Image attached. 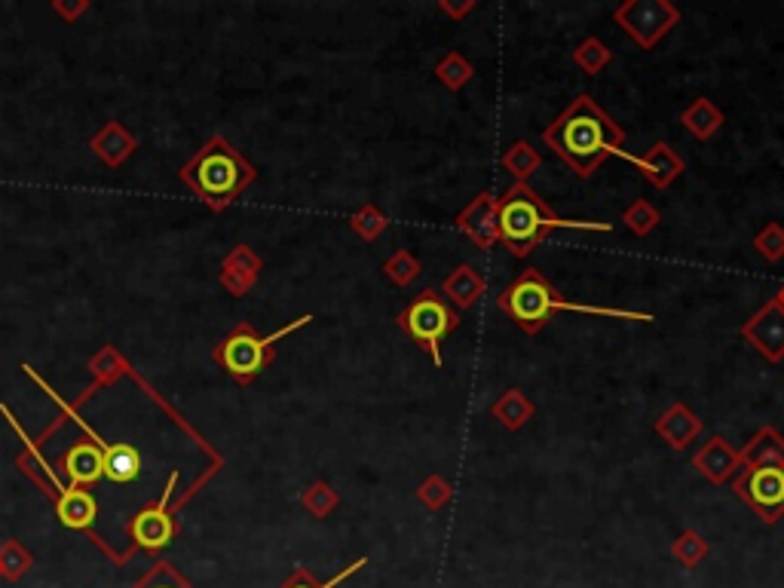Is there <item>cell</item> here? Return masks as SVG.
Returning <instances> with one entry per match:
<instances>
[{
    "mask_svg": "<svg viewBox=\"0 0 784 588\" xmlns=\"http://www.w3.org/2000/svg\"><path fill=\"white\" fill-rule=\"evenodd\" d=\"M622 221H625V227H629L634 236H649L659 224H662V215H659V209L653 205L649 200L644 197H637V200H631L625 209H622Z\"/></svg>",
    "mask_w": 784,
    "mask_h": 588,
    "instance_id": "cell-27",
    "label": "cell"
},
{
    "mask_svg": "<svg viewBox=\"0 0 784 588\" xmlns=\"http://www.w3.org/2000/svg\"><path fill=\"white\" fill-rule=\"evenodd\" d=\"M543 145L558 153L577 178L589 182L610 157L625 153V129L589 92H580L543 129Z\"/></svg>",
    "mask_w": 784,
    "mask_h": 588,
    "instance_id": "cell-1",
    "label": "cell"
},
{
    "mask_svg": "<svg viewBox=\"0 0 784 588\" xmlns=\"http://www.w3.org/2000/svg\"><path fill=\"white\" fill-rule=\"evenodd\" d=\"M439 291H442L444 301L460 313V310H472V306L484 298L488 279H484L472 264H460V267H454L447 276H444V283Z\"/></svg>",
    "mask_w": 784,
    "mask_h": 588,
    "instance_id": "cell-17",
    "label": "cell"
},
{
    "mask_svg": "<svg viewBox=\"0 0 784 588\" xmlns=\"http://www.w3.org/2000/svg\"><path fill=\"white\" fill-rule=\"evenodd\" d=\"M772 301L779 303V306H782V310H784V286L779 288V295H775V298H772Z\"/></svg>",
    "mask_w": 784,
    "mask_h": 588,
    "instance_id": "cell-36",
    "label": "cell"
},
{
    "mask_svg": "<svg viewBox=\"0 0 784 588\" xmlns=\"http://www.w3.org/2000/svg\"><path fill=\"white\" fill-rule=\"evenodd\" d=\"M457 230H460L469 242H476L478 249H494L500 246V197L491 190H481L478 197L457 215Z\"/></svg>",
    "mask_w": 784,
    "mask_h": 588,
    "instance_id": "cell-11",
    "label": "cell"
},
{
    "mask_svg": "<svg viewBox=\"0 0 784 588\" xmlns=\"http://www.w3.org/2000/svg\"><path fill=\"white\" fill-rule=\"evenodd\" d=\"M622 160L637 168V172L644 175V182H649V185L656 187V190H668V187L674 185L683 172H686L683 157L674 151L668 141H656V145H649V151L641 153V157H634V153L625 151L622 153Z\"/></svg>",
    "mask_w": 784,
    "mask_h": 588,
    "instance_id": "cell-13",
    "label": "cell"
},
{
    "mask_svg": "<svg viewBox=\"0 0 784 588\" xmlns=\"http://www.w3.org/2000/svg\"><path fill=\"white\" fill-rule=\"evenodd\" d=\"M395 325H399V331H405L432 359L435 368H442V343L460 328V313L444 301L439 288H423L395 316Z\"/></svg>",
    "mask_w": 784,
    "mask_h": 588,
    "instance_id": "cell-4",
    "label": "cell"
},
{
    "mask_svg": "<svg viewBox=\"0 0 784 588\" xmlns=\"http://www.w3.org/2000/svg\"><path fill=\"white\" fill-rule=\"evenodd\" d=\"M653 429H656V436L662 438L671 451H686V448L701 436L705 423H701V417L690 404L674 402L656 417Z\"/></svg>",
    "mask_w": 784,
    "mask_h": 588,
    "instance_id": "cell-15",
    "label": "cell"
},
{
    "mask_svg": "<svg viewBox=\"0 0 784 588\" xmlns=\"http://www.w3.org/2000/svg\"><path fill=\"white\" fill-rule=\"evenodd\" d=\"M414 493H417V500H420L423 509H429V512H442L444 505L454 500V485H451L444 475H429V478L420 481V488L414 490Z\"/></svg>",
    "mask_w": 784,
    "mask_h": 588,
    "instance_id": "cell-28",
    "label": "cell"
},
{
    "mask_svg": "<svg viewBox=\"0 0 784 588\" xmlns=\"http://www.w3.org/2000/svg\"><path fill=\"white\" fill-rule=\"evenodd\" d=\"M25 374H31V377H35L37 384H40V387L47 389V396H50V399H55V402L62 404V411H68L71 417H74V421H77V423H80V426H84L86 438H89V441H92V448H99V454H102V460H104V475H108L111 481H117V485H126V481H136L138 472H141V456H138L136 448H129V445H108V441H104V438L96 436V433H92V429H89V426H86V423H84V417H77V414L71 411L68 404L62 402V399H59V396H55V392H52V389L47 387V384H43L40 377H37L35 371L28 368V365H25Z\"/></svg>",
    "mask_w": 784,
    "mask_h": 588,
    "instance_id": "cell-9",
    "label": "cell"
},
{
    "mask_svg": "<svg viewBox=\"0 0 784 588\" xmlns=\"http://www.w3.org/2000/svg\"><path fill=\"white\" fill-rule=\"evenodd\" d=\"M478 3L476 0H463V3H451V0H439V10H442L444 16L454 18V22H463V18L469 16L472 10H476Z\"/></svg>",
    "mask_w": 784,
    "mask_h": 588,
    "instance_id": "cell-35",
    "label": "cell"
},
{
    "mask_svg": "<svg viewBox=\"0 0 784 588\" xmlns=\"http://www.w3.org/2000/svg\"><path fill=\"white\" fill-rule=\"evenodd\" d=\"M383 276L390 279L392 286L408 288L423 276V264L417 261V254L410 252V249H395V252L383 261Z\"/></svg>",
    "mask_w": 784,
    "mask_h": 588,
    "instance_id": "cell-25",
    "label": "cell"
},
{
    "mask_svg": "<svg viewBox=\"0 0 784 588\" xmlns=\"http://www.w3.org/2000/svg\"><path fill=\"white\" fill-rule=\"evenodd\" d=\"M693 470L699 472L708 485H717V488H720L723 481H733L735 475H738L742 460H738V451H735L726 438L715 436L708 438L699 451L693 454Z\"/></svg>",
    "mask_w": 784,
    "mask_h": 588,
    "instance_id": "cell-14",
    "label": "cell"
},
{
    "mask_svg": "<svg viewBox=\"0 0 784 588\" xmlns=\"http://www.w3.org/2000/svg\"><path fill=\"white\" fill-rule=\"evenodd\" d=\"M570 59H573V65L580 67L582 74L597 77L604 67L614 65V50H610L600 37L589 34V37H582L580 43H577V50L570 52Z\"/></svg>",
    "mask_w": 784,
    "mask_h": 588,
    "instance_id": "cell-23",
    "label": "cell"
},
{
    "mask_svg": "<svg viewBox=\"0 0 784 588\" xmlns=\"http://www.w3.org/2000/svg\"><path fill=\"white\" fill-rule=\"evenodd\" d=\"M65 475H68L74 485H92V481H99L104 475V460L102 454H99V448L80 445V448L68 451V456H65Z\"/></svg>",
    "mask_w": 784,
    "mask_h": 588,
    "instance_id": "cell-22",
    "label": "cell"
},
{
    "mask_svg": "<svg viewBox=\"0 0 784 588\" xmlns=\"http://www.w3.org/2000/svg\"><path fill=\"white\" fill-rule=\"evenodd\" d=\"M136 588H193V586H190L181 573L172 571L169 564H160V567H154V571L148 573Z\"/></svg>",
    "mask_w": 784,
    "mask_h": 588,
    "instance_id": "cell-33",
    "label": "cell"
},
{
    "mask_svg": "<svg viewBox=\"0 0 784 588\" xmlns=\"http://www.w3.org/2000/svg\"><path fill=\"white\" fill-rule=\"evenodd\" d=\"M533 414H536V404L530 402L528 392L518 387L506 389L494 404H491V417H494L506 433H518V429H524L530 421H533Z\"/></svg>",
    "mask_w": 784,
    "mask_h": 588,
    "instance_id": "cell-20",
    "label": "cell"
},
{
    "mask_svg": "<svg viewBox=\"0 0 784 588\" xmlns=\"http://www.w3.org/2000/svg\"><path fill=\"white\" fill-rule=\"evenodd\" d=\"M432 74H435V80H439L444 89H451V92H460L463 86L476 77V67H472V62H469L463 52L451 50L447 55H442V59L435 62Z\"/></svg>",
    "mask_w": 784,
    "mask_h": 588,
    "instance_id": "cell-24",
    "label": "cell"
},
{
    "mask_svg": "<svg viewBox=\"0 0 784 588\" xmlns=\"http://www.w3.org/2000/svg\"><path fill=\"white\" fill-rule=\"evenodd\" d=\"M500 166L506 168L515 182L528 185L530 175H536V172L543 168V153L536 151L530 141L518 138V141H511L509 148H506V153L500 157Z\"/></svg>",
    "mask_w": 784,
    "mask_h": 588,
    "instance_id": "cell-21",
    "label": "cell"
},
{
    "mask_svg": "<svg viewBox=\"0 0 784 588\" xmlns=\"http://www.w3.org/2000/svg\"><path fill=\"white\" fill-rule=\"evenodd\" d=\"M552 230H589V234H610V221H573L555 215L546 200L530 185H515L500 197V242L515 258L533 254Z\"/></svg>",
    "mask_w": 784,
    "mask_h": 588,
    "instance_id": "cell-3",
    "label": "cell"
},
{
    "mask_svg": "<svg viewBox=\"0 0 784 588\" xmlns=\"http://www.w3.org/2000/svg\"><path fill=\"white\" fill-rule=\"evenodd\" d=\"M188 178L212 205H224L255 178V172L245 166L224 141H212L197 157V163L188 168Z\"/></svg>",
    "mask_w": 784,
    "mask_h": 588,
    "instance_id": "cell-5",
    "label": "cell"
},
{
    "mask_svg": "<svg viewBox=\"0 0 784 588\" xmlns=\"http://www.w3.org/2000/svg\"><path fill=\"white\" fill-rule=\"evenodd\" d=\"M496 306L503 316H509L528 337H536L558 313H582V316H600V320H625V322H656L653 313L641 310H619V306H595V303H573L561 298V291L548 283L536 267L521 270L503 295L496 298Z\"/></svg>",
    "mask_w": 784,
    "mask_h": 588,
    "instance_id": "cell-2",
    "label": "cell"
},
{
    "mask_svg": "<svg viewBox=\"0 0 784 588\" xmlns=\"http://www.w3.org/2000/svg\"><path fill=\"white\" fill-rule=\"evenodd\" d=\"M313 320V316H301V320H294L291 325H286V328H279V331H274L270 337H257L249 325H242V328H237L233 335L227 337L224 340V347L218 350V359L224 362V368L230 371L237 380H242V384H249V380H255L257 374L261 371L267 368L270 365V359H274V343L276 340H282L286 335H291V331H298V328H304L307 322Z\"/></svg>",
    "mask_w": 784,
    "mask_h": 588,
    "instance_id": "cell-6",
    "label": "cell"
},
{
    "mask_svg": "<svg viewBox=\"0 0 784 588\" xmlns=\"http://www.w3.org/2000/svg\"><path fill=\"white\" fill-rule=\"evenodd\" d=\"M754 249H757V254L763 258V261H769V264H779V261H784V227L779 224V221H769V224H763L757 234H754Z\"/></svg>",
    "mask_w": 784,
    "mask_h": 588,
    "instance_id": "cell-29",
    "label": "cell"
},
{
    "mask_svg": "<svg viewBox=\"0 0 784 588\" xmlns=\"http://www.w3.org/2000/svg\"><path fill=\"white\" fill-rule=\"evenodd\" d=\"M304 505H307L316 518H325V515H331V512L338 509V490L331 488V485H325V481H316V485L304 493Z\"/></svg>",
    "mask_w": 784,
    "mask_h": 588,
    "instance_id": "cell-32",
    "label": "cell"
},
{
    "mask_svg": "<svg viewBox=\"0 0 784 588\" xmlns=\"http://www.w3.org/2000/svg\"><path fill=\"white\" fill-rule=\"evenodd\" d=\"M708 555H711V542L701 537L699 530H693V527H686L681 537L671 542V558L686 571L699 567Z\"/></svg>",
    "mask_w": 784,
    "mask_h": 588,
    "instance_id": "cell-26",
    "label": "cell"
},
{
    "mask_svg": "<svg viewBox=\"0 0 784 588\" xmlns=\"http://www.w3.org/2000/svg\"><path fill=\"white\" fill-rule=\"evenodd\" d=\"M733 493L763 524L784 518V470L782 466H748L733 478Z\"/></svg>",
    "mask_w": 784,
    "mask_h": 588,
    "instance_id": "cell-8",
    "label": "cell"
},
{
    "mask_svg": "<svg viewBox=\"0 0 784 588\" xmlns=\"http://www.w3.org/2000/svg\"><path fill=\"white\" fill-rule=\"evenodd\" d=\"M350 227H353V230H356V236H362L365 242H375V239H380V234H387L390 221H387V215H383V212H380L377 205L365 202V205L358 209L356 215H353Z\"/></svg>",
    "mask_w": 784,
    "mask_h": 588,
    "instance_id": "cell-30",
    "label": "cell"
},
{
    "mask_svg": "<svg viewBox=\"0 0 784 588\" xmlns=\"http://www.w3.org/2000/svg\"><path fill=\"white\" fill-rule=\"evenodd\" d=\"M723 123H726L723 111H720L708 96L693 99L681 111V126L693 135L696 141H711V138L723 129Z\"/></svg>",
    "mask_w": 784,
    "mask_h": 588,
    "instance_id": "cell-19",
    "label": "cell"
},
{
    "mask_svg": "<svg viewBox=\"0 0 784 588\" xmlns=\"http://www.w3.org/2000/svg\"><path fill=\"white\" fill-rule=\"evenodd\" d=\"M738 335L748 340L757 353L763 355L767 362L779 365L784 362V310L775 301H767L754 316H750Z\"/></svg>",
    "mask_w": 784,
    "mask_h": 588,
    "instance_id": "cell-10",
    "label": "cell"
},
{
    "mask_svg": "<svg viewBox=\"0 0 784 588\" xmlns=\"http://www.w3.org/2000/svg\"><path fill=\"white\" fill-rule=\"evenodd\" d=\"M365 564H368V558H356V561H353V564H350L346 571H341L338 576H334V579H328V583H319V579H316V576H313L309 571H294V573H291L289 583H282L279 588H338L343 583V579H350V576L362 571Z\"/></svg>",
    "mask_w": 784,
    "mask_h": 588,
    "instance_id": "cell-31",
    "label": "cell"
},
{
    "mask_svg": "<svg viewBox=\"0 0 784 588\" xmlns=\"http://www.w3.org/2000/svg\"><path fill=\"white\" fill-rule=\"evenodd\" d=\"M47 475H50L52 488H55V512H59V518L65 527H74V530H84L89 524L96 522V515H99V505L96 500L80 490L77 485L68 488V485H62L59 478H55V472L47 466Z\"/></svg>",
    "mask_w": 784,
    "mask_h": 588,
    "instance_id": "cell-16",
    "label": "cell"
},
{
    "mask_svg": "<svg viewBox=\"0 0 784 588\" xmlns=\"http://www.w3.org/2000/svg\"><path fill=\"white\" fill-rule=\"evenodd\" d=\"M28 564H31V561H28V555H22L16 546H10V549H7V552L0 555V567H3V573H7V576H18V573H25V571H28Z\"/></svg>",
    "mask_w": 784,
    "mask_h": 588,
    "instance_id": "cell-34",
    "label": "cell"
},
{
    "mask_svg": "<svg viewBox=\"0 0 784 588\" xmlns=\"http://www.w3.org/2000/svg\"><path fill=\"white\" fill-rule=\"evenodd\" d=\"M683 13L668 0H622L614 10V22L629 34L641 50H656L666 34L681 25Z\"/></svg>",
    "mask_w": 784,
    "mask_h": 588,
    "instance_id": "cell-7",
    "label": "cell"
},
{
    "mask_svg": "<svg viewBox=\"0 0 784 588\" xmlns=\"http://www.w3.org/2000/svg\"><path fill=\"white\" fill-rule=\"evenodd\" d=\"M175 481H178V475H172L169 485H166V493H163V500L154 505V509H144V512H138L132 524H129V534L136 539L141 549H148V552H156V549H166L175 537V522H172L169 515V500H172V490H175Z\"/></svg>",
    "mask_w": 784,
    "mask_h": 588,
    "instance_id": "cell-12",
    "label": "cell"
},
{
    "mask_svg": "<svg viewBox=\"0 0 784 588\" xmlns=\"http://www.w3.org/2000/svg\"><path fill=\"white\" fill-rule=\"evenodd\" d=\"M742 470L748 466H782L784 470V436L775 426H760L750 441L738 451Z\"/></svg>",
    "mask_w": 784,
    "mask_h": 588,
    "instance_id": "cell-18",
    "label": "cell"
}]
</instances>
